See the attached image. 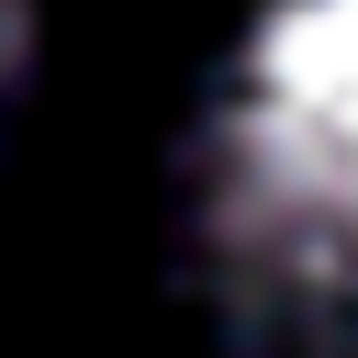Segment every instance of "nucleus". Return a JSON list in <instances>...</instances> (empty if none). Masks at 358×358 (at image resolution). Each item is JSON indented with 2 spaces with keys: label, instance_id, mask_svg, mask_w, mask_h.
<instances>
[{
  "label": "nucleus",
  "instance_id": "f257e3e1",
  "mask_svg": "<svg viewBox=\"0 0 358 358\" xmlns=\"http://www.w3.org/2000/svg\"><path fill=\"white\" fill-rule=\"evenodd\" d=\"M190 268L268 358H358V0H257L190 123Z\"/></svg>",
  "mask_w": 358,
  "mask_h": 358
},
{
  "label": "nucleus",
  "instance_id": "f03ea898",
  "mask_svg": "<svg viewBox=\"0 0 358 358\" xmlns=\"http://www.w3.org/2000/svg\"><path fill=\"white\" fill-rule=\"evenodd\" d=\"M22 67H34V11H22V0H0V112H11Z\"/></svg>",
  "mask_w": 358,
  "mask_h": 358
}]
</instances>
